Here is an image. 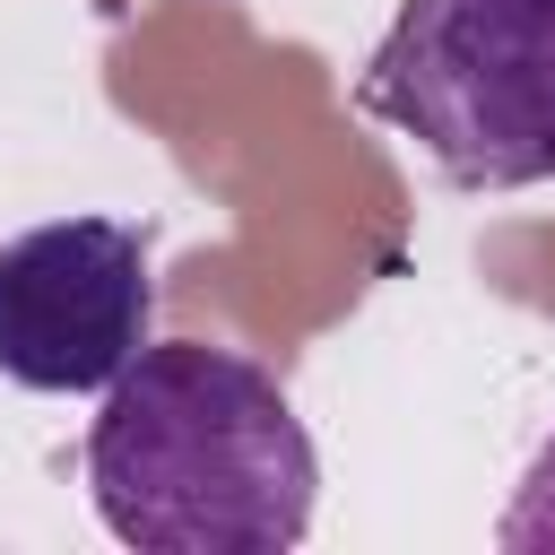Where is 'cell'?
<instances>
[{
    "mask_svg": "<svg viewBox=\"0 0 555 555\" xmlns=\"http://www.w3.org/2000/svg\"><path fill=\"white\" fill-rule=\"evenodd\" d=\"M356 104L451 191L555 182V0H399Z\"/></svg>",
    "mask_w": 555,
    "mask_h": 555,
    "instance_id": "obj_2",
    "label": "cell"
},
{
    "mask_svg": "<svg viewBox=\"0 0 555 555\" xmlns=\"http://www.w3.org/2000/svg\"><path fill=\"white\" fill-rule=\"evenodd\" d=\"M156 321V243L130 217H52L0 243V373L104 390Z\"/></svg>",
    "mask_w": 555,
    "mask_h": 555,
    "instance_id": "obj_3",
    "label": "cell"
},
{
    "mask_svg": "<svg viewBox=\"0 0 555 555\" xmlns=\"http://www.w3.org/2000/svg\"><path fill=\"white\" fill-rule=\"evenodd\" d=\"M494 538L512 555H555V434L538 442V460H529V477H520V494H512V512H503Z\"/></svg>",
    "mask_w": 555,
    "mask_h": 555,
    "instance_id": "obj_4",
    "label": "cell"
},
{
    "mask_svg": "<svg viewBox=\"0 0 555 555\" xmlns=\"http://www.w3.org/2000/svg\"><path fill=\"white\" fill-rule=\"evenodd\" d=\"M87 494L139 555H286L312 529L321 460L269 364L147 338L87 425Z\"/></svg>",
    "mask_w": 555,
    "mask_h": 555,
    "instance_id": "obj_1",
    "label": "cell"
}]
</instances>
